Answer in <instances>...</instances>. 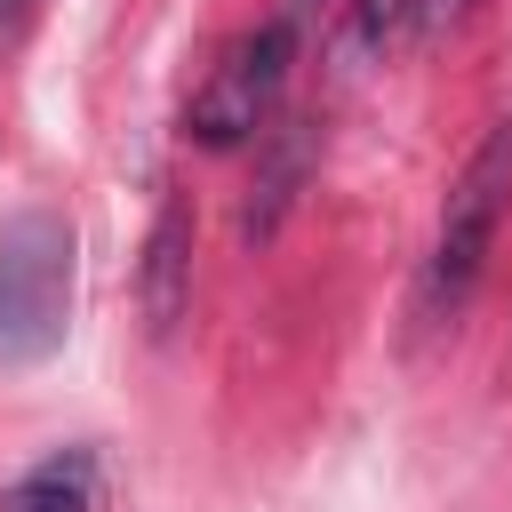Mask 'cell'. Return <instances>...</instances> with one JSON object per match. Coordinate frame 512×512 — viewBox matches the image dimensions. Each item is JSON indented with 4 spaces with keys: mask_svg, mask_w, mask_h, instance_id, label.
I'll return each mask as SVG.
<instances>
[{
    "mask_svg": "<svg viewBox=\"0 0 512 512\" xmlns=\"http://www.w3.org/2000/svg\"><path fill=\"white\" fill-rule=\"evenodd\" d=\"M72 328V224L64 208L0 216V368H40Z\"/></svg>",
    "mask_w": 512,
    "mask_h": 512,
    "instance_id": "cell-1",
    "label": "cell"
},
{
    "mask_svg": "<svg viewBox=\"0 0 512 512\" xmlns=\"http://www.w3.org/2000/svg\"><path fill=\"white\" fill-rule=\"evenodd\" d=\"M504 208H512V120H496L472 144V160L456 168V184L440 200V240H432V272H424L432 304H464L472 296V280H480L488 248H496Z\"/></svg>",
    "mask_w": 512,
    "mask_h": 512,
    "instance_id": "cell-2",
    "label": "cell"
},
{
    "mask_svg": "<svg viewBox=\"0 0 512 512\" xmlns=\"http://www.w3.org/2000/svg\"><path fill=\"white\" fill-rule=\"evenodd\" d=\"M296 32H280L272 16L248 32V40H232L224 48V64L208 72V88L192 96V112H184V128L208 144V152H232V144H248V136H264V120H272V96H280V80H288V64H296Z\"/></svg>",
    "mask_w": 512,
    "mask_h": 512,
    "instance_id": "cell-3",
    "label": "cell"
},
{
    "mask_svg": "<svg viewBox=\"0 0 512 512\" xmlns=\"http://www.w3.org/2000/svg\"><path fill=\"white\" fill-rule=\"evenodd\" d=\"M136 304H144V328L168 336L192 304V208L184 200H160L152 232H144V264H136Z\"/></svg>",
    "mask_w": 512,
    "mask_h": 512,
    "instance_id": "cell-4",
    "label": "cell"
},
{
    "mask_svg": "<svg viewBox=\"0 0 512 512\" xmlns=\"http://www.w3.org/2000/svg\"><path fill=\"white\" fill-rule=\"evenodd\" d=\"M304 168H312V120L296 112V120L264 128V168H256L248 216H240V232H248V240H272V232H280V216H288V200H296Z\"/></svg>",
    "mask_w": 512,
    "mask_h": 512,
    "instance_id": "cell-5",
    "label": "cell"
},
{
    "mask_svg": "<svg viewBox=\"0 0 512 512\" xmlns=\"http://www.w3.org/2000/svg\"><path fill=\"white\" fill-rule=\"evenodd\" d=\"M0 512H96V456H88V448L40 456V464L0 496Z\"/></svg>",
    "mask_w": 512,
    "mask_h": 512,
    "instance_id": "cell-6",
    "label": "cell"
},
{
    "mask_svg": "<svg viewBox=\"0 0 512 512\" xmlns=\"http://www.w3.org/2000/svg\"><path fill=\"white\" fill-rule=\"evenodd\" d=\"M408 24H424V0H352V48L360 56L392 48Z\"/></svg>",
    "mask_w": 512,
    "mask_h": 512,
    "instance_id": "cell-7",
    "label": "cell"
},
{
    "mask_svg": "<svg viewBox=\"0 0 512 512\" xmlns=\"http://www.w3.org/2000/svg\"><path fill=\"white\" fill-rule=\"evenodd\" d=\"M320 8H328V0H280V8H272V24H280V32H296V40H304V24H312V16H320Z\"/></svg>",
    "mask_w": 512,
    "mask_h": 512,
    "instance_id": "cell-8",
    "label": "cell"
},
{
    "mask_svg": "<svg viewBox=\"0 0 512 512\" xmlns=\"http://www.w3.org/2000/svg\"><path fill=\"white\" fill-rule=\"evenodd\" d=\"M464 8H472V0H424V24H416V32H440V24L464 16Z\"/></svg>",
    "mask_w": 512,
    "mask_h": 512,
    "instance_id": "cell-9",
    "label": "cell"
},
{
    "mask_svg": "<svg viewBox=\"0 0 512 512\" xmlns=\"http://www.w3.org/2000/svg\"><path fill=\"white\" fill-rule=\"evenodd\" d=\"M32 8H40V0H0V40H8V32H16V24L32 16Z\"/></svg>",
    "mask_w": 512,
    "mask_h": 512,
    "instance_id": "cell-10",
    "label": "cell"
}]
</instances>
